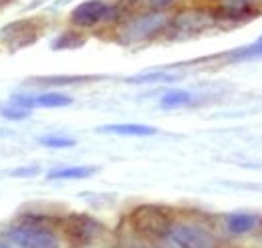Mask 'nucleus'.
<instances>
[{
    "instance_id": "nucleus-1",
    "label": "nucleus",
    "mask_w": 262,
    "mask_h": 248,
    "mask_svg": "<svg viewBox=\"0 0 262 248\" xmlns=\"http://www.w3.org/2000/svg\"><path fill=\"white\" fill-rule=\"evenodd\" d=\"M6 238L20 248H59V236L45 224V218H33L27 214L20 224L6 230Z\"/></svg>"
},
{
    "instance_id": "nucleus-2",
    "label": "nucleus",
    "mask_w": 262,
    "mask_h": 248,
    "mask_svg": "<svg viewBox=\"0 0 262 248\" xmlns=\"http://www.w3.org/2000/svg\"><path fill=\"white\" fill-rule=\"evenodd\" d=\"M129 222L133 230L145 238H164L169 232V226L173 224L169 212L154 204L137 206L129 214Z\"/></svg>"
},
{
    "instance_id": "nucleus-3",
    "label": "nucleus",
    "mask_w": 262,
    "mask_h": 248,
    "mask_svg": "<svg viewBox=\"0 0 262 248\" xmlns=\"http://www.w3.org/2000/svg\"><path fill=\"white\" fill-rule=\"evenodd\" d=\"M65 234V238L77 248L89 246L97 240L103 232V226L95 218L87 214H69L57 222Z\"/></svg>"
},
{
    "instance_id": "nucleus-4",
    "label": "nucleus",
    "mask_w": 262,
    "mask_h": 248,
    "mask_svg": "<svg viewBox=\"0 0 262 248\" xmlns=\"http://www.w3.org/2000/svg\"><path fill=\"white\" fill-rule=\"evenodd\" d=\"M167 236L180 248H216V238L212 232L194 222H173Z\"/></svg>"
},
{
    "instance_id": "nucleus-5",
    "label": "nucleus",
    "mask_w": 262,
    "mask_h": 248,
    "mask_svg": "<svg viewBox=\"0 0 262 248\" xmlns=\"http://www.w3.org/2000/svg\"><path fill=\"white\" fill-rule=\"evenodd\" d=\"M113 12H115V8L103 0H85L79 6H75V10L71 12V23L75 27L89 29V27L103 23L105 18H111Z\"/></svg>"
},
{
    "instance_id": "nucleus-6",
    "label": "nucleus",
    "mask_w": 262,
    "mask_h": 248,
    "mask_svg": "<svg viewBox=\"0 0 262 248\" xmlns=\"http://www.w3.org/2000/svg\"><path fill=\"white\" fill-rule=\"evenodd\" d=\"M165 27H167V16L165 14L147 12V14H141V16L129 20L123 27V38L125 40H145V38H151L154 34H158Z\"/></svg>"
},
{
    "instance_id": "nucleus-7",
    "label": "nucleus",
    "mask_w": 262,
    "mask_h": 248,
    "mask_svg": "<svg viewBox=\"0 0 262 248\" xmlns=\"http://www.w3.org/2000/svg\"><path fill=\"white\" fill-rule=\"evenodd\" d=\"M212 20H214V16L208 14L206 10H184V12H180V14L171 20V27H173V32H176V34H180V36H190V34L202 32Z\"/></svg>"
},
{
    "instance_id": "nucleus-8",
    "label": "nucleus",
    "mask_w": 262,
    "mask_h": 248,
    "mask_svg": "<svg viewBox=\"0 0 262 248\" xmlns=\"http://www.w3.org/2000/svg\"><path fill=\"white\" fill-rule=\"evenodd\" d=\"M34 36H36L34 20H16L2 29V38L6 45H10L12 51H18L34 43Z\"/></svg>"
},
{
    "instance_id": "nucleus-9",
    "label": "nucleus",
    "mask_w": 262,
    "mask_h": 248,
    "mask_svg": "<svg viewBox=\"0 0 262 248\" xmlns=\"http://www.w3.org/2000/svg\"><path fill=\"white\" fill-rule=\"evenodd\" d=\"M73 99L65 93H40V95H16L14 97V105L18 107H25V109H33V107H47V109H53V107H67L71 105Z\"/></svg>"
},
{
    "instance_id": "nucleus-10",
    "label": "nucleus",
    "mask_w": 262,
    "mask_h": 248,
    "mask_svg": "<svg viewBox=\"0 0 262 248\" xmlns=\"http://www.w3.org/2000/svg\"><path fill=\"white\" fill-rule=\"evenodd\" d=\"M254 14H258V10H254L252 6L244 4V2H236V4H228V6L218 8L214 12V18L216 20H226V23H242V20L252 18Z\"/></svg>"
},
{
    "instance_id": "nucleus-11",
    "label": "nucleus",
    "mask_w": 262,
    "mask_h": 248,
    "mask_svg": "<svg viewBox=\"0 0 262 248\" xmlns=\"http://www.w3.org/2000/svg\"><path fill=\"white\" fill-rule=\"evenodd\" d=\"M99 131L103 133H115V135H133V137H147V135H156L158 129L151 125L141 123H115V125H103L99 127Z\"/></svg>"
},
{
    "instance_id": "nucleus-12",
    "label": "nucleus",
    "mask_w": 262,
    "mask_h": 248,
    "mask_svg": "<svg viewBox=\"0 0 262 248\" xmlns=\"http://www.w3.org/2000/svg\"><path fill=\"white\" fill-rule=\"evenodd\" d=\"M97 172V168L91 166H73V168H59L49 172V180H83Z\"/></svg>"
},
{
    "instance_id": "nucleus-13",
    "label": "nucleus",
    "mask_w": 262,
    "mask_h": 248,
    "mask_svg": "<svg viewBox=\"0 0 262 248\" xmlns=\"http://www.w3.org/2000/svg\"><path fill=\"white\" fill-rule=\"evenodd\" d=\"M192 103V93L186 91V89H169L167 93L162 97V107L164 109H178V107H184Z\"/></svg>"
},
{
    "instance_id": "nucleus-14",
    "label": "nucleus",
    "mask_w": 262,
    "mask_h": 248,
    "mask_svg": "<svg viewBox=\"0 0 262 248\" xmlns=\"http://www.w3.org/2000/svg\"><path fill=\"white\" fill-rule=\"evenodd\" d=\"M226 224H228V230L232 234H244V232H248L256 226V216H252V214H230Z\"/></svg>"
},
{
    "instance_id": "nucleus-15",
    "label": "nucleus",
    "mask_w": 262,
    "mask_h": 248,
    "mask_svg": "<svg viewBox=\"0 0 262 248\" xmlns=\"http://www.w3.org/2000/svg\"><path fill=\"white\" fill-rule=\"evenodd\" d=\"M180 75L176 73H167V71H151V73H141V75H133L127 81L129 83H171L178 81Z\"/></svg>"
},
{
    "instance_id": "nucleus-16",
    "label": "nucleus",
    "mask_w": 262,
    "mask_h": 248,
    "mask_svg": "<svg viewBox=\"0 0 262 248\" xmlns=\"http://www.w3.org/2000/svg\"><path fill=\"white\" fill-rule=\"evenodd\" d=\"M260 57H262V36L256 38L254 43H250V45H246V47L230 53L228 59L230 61H252V59H260Z\"/></svg>"
},
{
    "instance_id": "nucleus-17",
    "label": "nucleus",
    "mask_w": 262,
    "mask_h": 248,
    "mask_svg": "<svg viewBox=\"0 0 262 248\" xmlns=\"http://www.w3.org/2000/svg\"><path fill=\"white\" fill-rule=\"evenodd\" d=\"M38 143L45 148H73L77 141L65 135H45V137H38Z\"/></svg>"
},
{
    "instance_id": "nucleus-18",
    "label": "nucleus",
    "mask_w": 262,
    "mask_h": 248,
    "mask_svg": "<svg viewBox=\"0 0 262 248\" xmlns=\"http://www.w3.org/2000/svg\"><path fill=\"white\" fill-rule=\"evenodd\" d=\"M0 115L6 117V119H14V121H20V119H27L31 115L29 109L25 107H18V105H8V107H0Z\"/></svg>"
},
{
    "instance_id": "nucleus-19",
    "label": "nucleus",
    "mask_w": 262,
    "mask_h": 248,
    "mask_svg": "<svg viewBox=\"0 0 262 248\" xmlns=\"http://www.w3.org/2000/svg\"><path fill=\"white\" fill-rule=\"evenodd\" d=\"M154 8H165V6H169V4H173L176 0H147Z\"/></svg>"
},
{
    "instance_id": "nucleus-20",
    "label": "nucleus",
    "mask_w": 262,
    "mask_h": 248,
    "mask_svg": "<svg viewBox=\"0 0 262 248\" xmlns=\"http://www.w3.org/2000/svg\"><path fill=\"white\" fill-rule=\"evenodd\" d=\"M34 174H38V170L33 168V170H16V172H12V176H34Z\"/></svg>"
},
{
    "instance_id": "nucleus-21",
    "label": "nucleus",
    "mask_w": 262,
    "mask_h": 248,
    "mask_svg": "<svg viewBox=\"0 0 262 248\" xmlns=\"http://www.w3.org/2000/svg\"><path fill=\"white\" fill-rule=\"evenodd\" d=\"M0 248H10V246H8V244H2V242H0Z\"/></svg>"
},
{
    "instance_id": "nucleus-22",
    "label": "nucleus",
    "mask_w": 262,
    "mask_h": 248,
    "mask_svg": "<svg viewBox=\"0 0 262 248\" xmlns=\"http://www.w3.org/2000/svg\"><path fill=\"white\" fill-rule=\"evenodd\" d=\"M236 2H244V4H246V2H248V0H236Z\"/></svg>"
}]
</instances>
